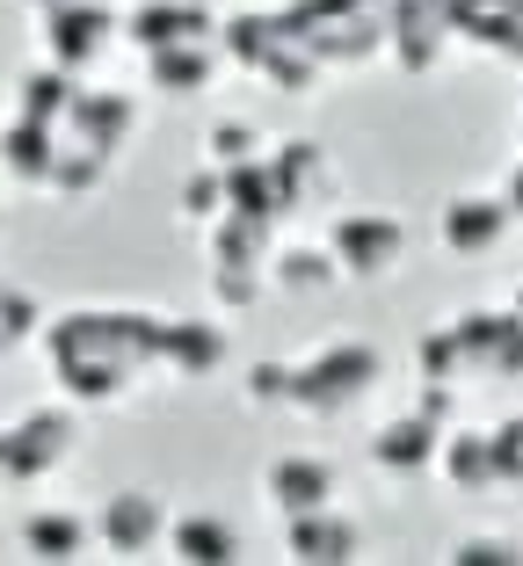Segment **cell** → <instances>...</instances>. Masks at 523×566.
I'll return each instance as SVG.
<instances>
[{
  "label": "cell",
  "mask_w": 523,
  "mask_h": 566,
  "mask_svg": "<svg viewBox=\"0 0 523 566\" xmlns=\"http://www.w3.org/2000/svg\"><path fill=\"white\" fill-rule=\"evenodd\" d=\"M327 254H335V269L342 276H393L400 269V254H407V226L393 211H349V218H335V233H327Z\"/></svg>",
  "instance_id": "8992f818"
},
{
  "label": "cell",
  "mask_w": 523,
  "mask_h": 566,
  "mask_svg": "<svg viewBox=\"0 0 523 566\" xmlns=\"http://www.w3.org/2000/svg\"><path fill=\"white\" fill-rule=\"evenodd\" d=\"M276 182H284V197H291V211H299L313 189H335V167H327V153L313 146V138H284L276 146Z\"/></svg>",
  "instance_id": "603a6c76"
},
{
  "label": "cell",
  "mask_w": 523,
  "mask_h": 566,
  "mask_svg": "<svg viewBox=\"0 0 523 566\" xmlns=\"http://www.w3.org/2000/svg\"><path fill=\"white\" fill-rule=\"evenodd\" d=\"M117 36H124V15H117V8H102V0H59V8L44 15L51 66H66L73 81H81L87 66H102Z\"/></svg>",
  "instance_id": "277c9868"
},
{
  "label": "cell",
  "mask_w": 523,
  "mask_h": 566,
  "mask_svg": "<svg viewBox=\"0 0 523 566\" xmlns=\"http://www.w3.org/2000/svg\"><path fill=\"white\" fill-rule=\"evenodd\" d=\"M342 269H335V254L327 248H276L270 254V283L276 291H291V298H313V291H327Z\"/></svg>",
  "instance_id": "cb8c5ba5"
},
{
  "label": "cell",
  "mask_w": 523,
  "mask_h": 566,
  "mask_svg": "<svg viewBox=\"0 0 523 566\" xmlns=\"http://www.w3.org/2000/svg\"><path fill=\"white\" fill-rule=\"evenodd\" d=\"M95 545L109 559H146V552L168 545V501L146 494V486H117V494L95 509Z\"/></svg>",
  "instance_id": "5b68a950"
},
{
  "label": "cell",
  "mask_w": 523,
  "mask_h": 566,
  "mask_svg": "<svg viewBox=\"0 0 523 566\" xmlns=\"http://www.w3.org/2000/svg\"><path fill=\"white\" fill-rule=\"evenodd\" d=\"M415 364H422V378H429V385H458V378H466V349H458V327H443V334H422V349H415Z\"/></svg>",
  "instance_id": "484cf974"
},
{
  "label": "cell",
  "mask_w": 523,
  "mask_h": 566,
  "mask_svg": "<svg viewBox=\"0 0 523 566\" xmlns=\"http://www.w3.org/2000/svg\"><path fill=\"white\" fill-rule=\"evenodd\" d=\"M458 349H466V378H523V313H458Z\"/></svg>",
  "instance_id": "ba28073f"
},
{
  "label": "cell",
  "mask_w": 523,
  "mask_h": 566,
  "mask_svg": "<svg viewBox=\"0 0 523 566\" xmlns=\"http://www.w3.org/2000/svg\"><path fill=\"white\" fill-rule=\"evenodd\" d=\"M451 566H523V545L516 537H458Z\"/></svg>",
  "instance_id": "83f0119b"
},
{
  "label": "cell",
  "mask_w": 523,
  "mask_h": 566,
  "mask_svg": "<svg viewBox=\"0 0 523 566\" xmlns=\"http://www.w3.org/2000/svg\"><path fill=\"white\" fill-rule=\"evenodd\" d=\"M437 472L451 486H502V480H494V443H488V429H443Z\"/></svg>",
  "instance_id": "7402d4cb"
},
{
  "label": "cell",
  "mask_w": 523,
  "mask_h": 566,
  "mask_svg": "<svg viewBox=\"0 0 523 566\" xmlns=\"http://www.w3.org/2000/svg\"><path fill=\"white\" fill-rule=\"evenodd\" d=\"M437 443H443V421H429L422 407L400 421H386V429L372 436V465L393 472V480H422V472H437Z\"/></svg>",
  "instance_id": "4fadbf2b"
},
{
  "label": "cell",
  "mask_w": 523,
  "mask_h": 566,
  "mask_svg": "<svg viewBox=\"0 0 523 566\" xmlns=\"http://www.w3.org/2000/svg\"><path fill=\"white\" fill-rule=\"evenodd\" d=\"M22 8H36V15H51V8H59V0H22Z\"/></svg>",
  "instance_id": "836d02e7"
},
{
  "label": "cell",
  "mask_w": 523,
  "mask_h": 566,
  "mask_svg": "<svg viewBox=\"0 0 523 566\" xmlns=\"http://www.w3.org/2000/svg\"><path fill=\"white\" fill-rule=\"evenodd\" d=\"M73 95H81V87H73L66 66H36V73H22V81H15V117L22 124H51V132H59L66 109H73Z\"/></svg>",
  "instance_id": "44dd1931"
},
{
  "label": "cell",
  "mask_w": 523,
  "mask_h": 566,
  "mask_svg": "<svg viewBox=\"0 0 523 566\" xmlns=\"http://www.w3.org/2000/svg\"><path fill=\"white\" fill-rule=\"evenodd\" d=\"M87 537H95V523L87 516H66V509H36V516H22V552L30 559H81Z\"/></svg>",
  "instance_id": "d6986e66"
},
{
  "label": "cell",
  "mask_w": 523,
  "mask_h": 566,
  "mask_svg": "<svg viewBox=\"0 0 523 566\" xmlns=\"http://www.w3.org/2000/svg\"><path fill=\"white\" fill-rule=\"evenodd\" d=\"M443 22L466 44L502 51L509 66H523V0H443Z\"/></svg>",
  "instance_id": "7c38bea8"
},
{
  "label": "cell",
  "mask_w": 523,
  "mask_h": 566,
  "mask_svg": "<svg viewBox=\"0 0 523 566\" xmlns=\"http://www.w3.org/2000/svg\"><path fill=\"white\" fill-rule=\"evenodd\" d=\"M262 494H270L284 516H305V509H327V501L342 494V472L327 465L321 450H291V458H276V465H270Z\"/></svg>",
  "instance_id": "5bb4252c"
},
{
  "label": "cell",
  "mask_w": 523,
  "mask_h": 566,
  "mask_svg": "<svg viewBox=\"0 0 523 566\" xmlns=\"http://www.w3.org/2000/svg\"><path fill=\"white\" fill-rule=\"evenodd\" d=\"M0 486H8V429H0Z\"/></svg>",
  "instance_id": "d6a6232c"
},
{
  "label": "cell",
  "mask_w": 523,
  "mask_h": 566,
  "mask_svg": "<svg viewBox=\"0 0 523 566\" xmlns=\"http://www.w3.org/2000/svg\"><path fill=\"white\" fill-rule=\"evenodd\" d=\"M226 51H233V66L248 73H270V87H284V95H313L321 87V59H313V44H305L299 15H233L219 22Z\"/></svg>",
  "instance_id": "7a4b0ae2"
},
{
  "label": "cell",
  "mask_w": 523,
  "mask_h": 566,
  "mask_svg": "<svg viewBox=\"0 0 523 566\" xmlns=\"http://www.w3.org/2000/svg\"><path fill=\"white\" fill-rule=\"evenodd\" d=\"M211 283H219V305H254L262 298V269H211Z\"/></svg>",
  "instance_id": "4dcf8cb0"
},
{
  "label": "cell",
  "mask_w": 523,
  "mask_h": 566,
  "mask_svg": "<svg viewBox=\"0 0 523 566\" xmlns=\"http://www.w3.org/2000/svg\"><path fill=\"white\" fill-rule=\"evenodd\" d=\"M502 203H509V218H523V167L509 175V189H502Z\"/></svg>",
  "instance_id": "1f68e13d"
},
{
  "label": "cell",
  "mask_w": 523,
  "mask_h": 566,
  "mask_svg": "<svg viewBox=\"0 0 523 566\" xmlns=\"http://www.w3.org/2000/svg\"><path fill=\"white\" fill-rule=\"evenodd\" d=\"M219 364H226V327H219V319H175L168 313L160 370H168V378H211Z\"/></svg>",
  "instance_id": "2e32d148"
},
{
  "label": "cell",
  "mask_w": 523,
  "mask_h": 566,
  "mask_svg": "<svg viewBox=\"0 0 523 566\" xmlns=\"http://www.w3.org/2000/svg\"><path fill=\"white\" fill-rule=\"evenodd\" d=\"M516 313H523V283H516Z\"/></svg>",
  "instance_id": "e575fe53"
},
{
  "label": "cell",
  "mask_w": 523,
  "mask_h": 566,
  "mask_svg": "<svg viewBox=\"0 0 523 566\" xmlns=\"http://www.w3.org/2000/svg\"><path fill=\"white\" fill-rule=\"evenodd\" d=\"M36 327H44L36 298H30V291H15V283H0V356H8V349H22V342H30Z\"/></svg>",
  "instance_id": "d4e9b609"
},
{
  "label": "cell",
  "mask_w": 523,
  "mask_h": 566,
  "mask_svg": "<svg viewBox=\"0 0 523 566\" xmlns=\"http://www.w3.org/2000/svg\"><path fill=\"white\" fill-rule=\"evenodd\" d=\"M262 153V138L248 132V124H219L211 132V167H233V160H254Z\"/></svg>",
  "instance_id": "f546056e"
},
{
  "label": "cell",
  "mask_w": 523,
  "mask_h": 566,
  "mask_svg": "<svg viewBox=\"0 0 523 566\" xmlns=\"http://www.w3.org/2000/svg\"><path fill=\"white\" fill-rule=\"evenodd\" d=\"M51 370L66 385V400L117 407L132 400V385L146 370H160L168 349V313H66L44 334Z\"/></svg>",
  "instance_id": "6da1fadb"
},
{
  "label": "cell",
  "mask_w": 523,
  "mask_h": 566,
  "mask_svg": "<svg viewBox=\"0 0 523 566\" xmlns=\"http://www.w3.org/2000/svg\"><path fill=\"white\" fill-rule=\"evenodd\" d=\"M248 400L254 407H291V364H254L248 370Z\"/></svg>",
  "instance_id": "f1b7e54d"
},
{
  "label": "cell",
  "mask_w": 523,
  "mask_h": 566,
  "mask_svg": "<svg viewBox=\"0 0 523 566\" xmlns=\"http://www.w3.org/2000/svg\"><path fill=\"white\" fill-rule=\"evenodd\" d=\"M168 552L182 566H233L240 559V531L226 516H168Z\"/></svg>",
  "instance_id": "e0dca14e"
},
{
  "label": "cell",
  "mask_w": 523,
  "mask_h": 566,
  "mask_svg": "<svg viewBox=\"0 0 523 566\" xmlns=\"http://www.w3.org/2000/svg\"><path fill=\"white\" fill-rule=\"evenodd\" d=\"M203 240H211V269H270V226L262 218L219 211L203 226Z\"/></svg>",
  "instance_id": "ac0fdd59"
},
{
  "label": "cell",
  "mask_w": 523,
  "mask_h": 566,
  "mask_svg": "<svg viewBox=\"0 0 523 566\" xmlns=\"http://www.w3.org/2000/svg\"><path fill=\"white\" fill-rule=\"evenodd\" d=\"M132 124H138V102H132V95H109V87H81L59 132H66L73 146L102 153V160H117L124 138H132Z\"/></svg>",
  "instance_id": "30bf717a"
},
{
  "label": "cell",
  "mask_w": 523,
  "mask_h": 566,
  "mask_svg": "<svg viewBox=\"0 0 523 566\" xmlns=\"http://www.w3.org/2000/svg\"><path fill=\"white\" fill-rule=\"evenodd\" d=\"M146 73L160 95H203L219 81V59H211V44H168V51H146Z\"/></svg>",
  "instance_id": "ffe728a7"
},
{
  "label": "cell",
  "mask_w": 523,
  "mask_h": 566,
  "mask_svg": "<svg viewBox=\"0 0 523 566\" xmlns=\"http://www.w3.org/2000/svg\"><path fill=\"white\" fill-rule=\"evenodd\" d=\"M284 523H291V531H284V552L299 566H349L356 552H364V531L342 516L335 501H327V509H305V516H284Z\"/></svg>",
  "instance_id": "8fae6325"
},
{
  "label": "cell",
  "mask_w": 523,
  "mask_h": 566,
  "mask_svg": "<svg viewBox=\"0 0 523 566\" xmlns=\"http://www.w3.org/2000/svg\"><path fill=\"white\" fill-rule=\"evenodd\" d=\"M219 211H226V167H197L182 182V218L189 226H211Z\"/></svg>",
  "instance_id": "4316f807"
},
{
  "label": "cell",
  "mask_w": 523,
  "mask_h": 566,
  "mask_svg": "<svg viewBox=\"0 0 523 566\" xmlns=\"http://www.w3.org/2000/svg\"><path fill=\"white\" fill-rule=\"evenodd\" d=\"M124 36L138 51H168V44H211L219 36V15L203 0H138L124 15Z\"/></svg>",
  "instance_id": "9c48e42d"
},
{
  "label": "cell",
  "mask_w": 523,
  "mask_h": 566,
  "mask_svg": "<svg viewBox=\"0 0 523 566\" xmlns=\"http://www.w3.org/2000/svg\"><path fill=\"white\" fill-rule=\"evenodd\" d=\"M73 450H81V436H73L66 407H36V415H22L15 429H8V486L51 480L59 465H73Z\"/></svg>",
  "instance_id": "52a82bcc"
},
{
  "label": "cell",
  "mask_w": 523,
  "mask_h": 566,
  "mask_svg": "<svg viewBox=\"0 0 523 566\" xmlns=\"http://www.w3.org/2000/svg\"><path fill=\"white\" fill-rule=\"evenodd\" d=\"M378 378H386V364H378L372 342H327L321 356L291 364V407H299V415L335 421V415H349Z\"/></svg>",
  "instance_id": "3957f363"
},
{
  "label": "cell",
  "mask_w": 523,
  "mask_h": 566,
  "mask_svg": "<svg viewBox=\"0 0 523 566\" xmlns=\"http://www.w3.org/2000/svg\"><path fill=\"white\" fill-rule=\"evenodd\" d=\"M437 233H443V248H451L458 262L494 254V248H502V233H509V203L502 197H480V189H473V197H451Z\"/></svg>",
  "instance_id": "9a60e30c"
}]
</instances>
